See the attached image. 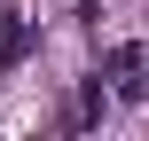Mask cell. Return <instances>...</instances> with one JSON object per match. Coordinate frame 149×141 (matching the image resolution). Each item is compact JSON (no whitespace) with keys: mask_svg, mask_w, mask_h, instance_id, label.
<instances>
[{"mask_svg":"<svg viewBox=\"0 0 149 141\" xmlns=\"http://www.w3.org/2000/svg\"><path fill=\"white\" fill-rule=\"evenodd\" d=\"M31 55V16H16V8H0V71H16Z\"/></svg>","mask_w":149,"mask_h":141,"instance_id":"cell-2","label":"cell"},{"mask_svg":"<svg viewBox=\"0 0 149 141\" xmlns=\"http://www.w3.org/2000/svg\"><path fill=\"white\" fill-rule=\"evenodd\" d=\"M102 78H110V94H118V102H149V47H110Z\"/></svg>","mask_w":149,"mask_h":141,"instance_id":"cell-1","label":"cell"}]
</instances>
